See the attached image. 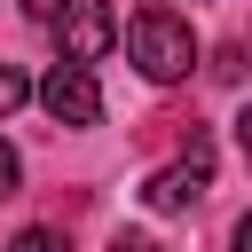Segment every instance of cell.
Listing matches in <instances>:
<instances>
[{"instance_id":"6da1fadb","label":"cell","mask_w":252,"mask_h":252,"mask_svg":"<svg viewBox=\"0 0 252 252\" xmlns=\"http://www.w3.org/2000/svg\"><path fill=\"white\" fill-rule=\"evenodd\" d=\"M126 55H134V71H142L150 87H173V79H189V63H197L189 16H173V8H142V16L126 24Z\"/></svg>"},{"instance_id":"7a4b0ae2","label":"cell","mask_w":252,"mask_h":252,"mask_svg":"<svg viewBox=\"0 0 252 252\" xmlns=\"http://www.w3.org/2000/svg\"><path fill=\"white\" fill-rule=\"evenodd\" d=\"M39 16H47V32H55V47H63V63H79V71H94V63L118 47L110 0H47Z\"/></svg>"},{"instance_id":"3957f363","label":"cell","mask_w":252,"mask_h":252,"mask_svg":"<svg viewBox=\"0 0 252 252\" xmlns=\"http://www.w3.org/2000/svg\"><path fill=\"white\" fill-rule=\"evenodd\" d=\"M32 94H39V110H47L55 126H102V87H94V71H79V63H55Z\"/></svg>"},{"instance_id":"277c9868","label":"cell","mask_w":252,"mask_h":252,"mask_svg":"<svg viewBox=\"0 0 252 252\" xmlns=\"http://www.w3.org/2000/svg\"><path fill=\"white\" fill-rule=\"evenodd\" d=\"M205 189H213V158H205V150H189L181 165H158V173L142 181V205H150V213H189Z\"/></svg>"},{"instance_id":"5b68a950","label":"cell","mask_w":252,"mask_h":252,"mask_svg":"<svg viewBox=\"0 0 252 252\" xmlns=\"http://www.w3.org/2000/svg\"><path fill=\"white\" fill-rule=\"evenodd\" d=\"M24 102H32V79H24L16 63H0V118H8V110H24Z\"/></svg>"},{"instance_id":"8992f818","label":"cell","mask_w":252,"mask_h":252,"mask_svg":"<svg viewBox=\"0 0 252 252\" xmlns=\"http://www.w3.org/2000/svg\"><path fill=\"white\" fill-rule=\"evenodd\" d=\"M8 252H63V244H55V228H24V236H16Z\"/></svg>"},{"instance_id":"52a82bcc","label":"cell","mask_w":252,"mask_h":252,"mask_svg":"<svg viewBox=\"0 0 252 252\" xmlns=\"http://www.w3.org/2000/svg\"><path fill=\"white\" fill-rule=\"evenodd\" d=\"M16 181H24V158H16L8 142H0V197H16Z\"/></svg>"},{"instance_id":"ba28073f","label":"cell","mask_w":252,"mask_h":252,"mask_svg":"<svg viewBox=\"0 0 252 252\" xmlns=\"http://www.w3.org/2000/svg\"><path fill=\"white\" fill-rule=\"evenodd\" d=\"M110 252H165V244H158V236H134V228H126V236H110Z\"/></svg>"}]
</instances>
